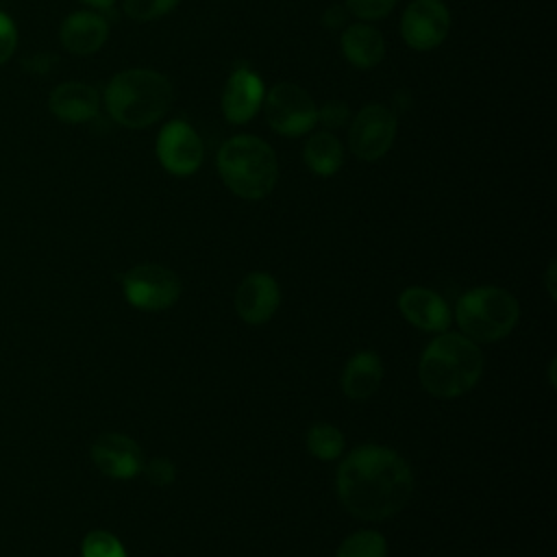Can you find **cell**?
<instances>
[{
  "instance_id": "6da1fadb",
  "label": "cell",
  "mask_w": 557,
  "mask_h": 557,
  "mask_svg": "<svg viewBox=\"0 0 557 557\" xmlns=\"http://www.w3.org/2000/svg\"><path fill=\"white\" fill-rule=\"evenodd\" d=\"M337 496L348 513L361 520H385L411 498L413 474L392 448L366 444L346 455L337 468Z\"/></svg>"
},
{
  "instance_id": "7a4b0ae2",
  "label": "cell",
  "mask_w": 557,
  "mask_h": 557,
  "mask_svg": "<svg viewBox=\"0 0 557 557\" xmlns=\"http://www.w3.org/2000/svg\"><path fill=\"white\" fill-rule=\"evenodd\" d=\"M102 98L115 124L139 131L168 115L174 102V87L170 78L157 70L131 67L117 72L107 83Z\"/></svg>"
},
{
  "instance_id": "3957f363",
  "label": "cell",
  "mask_w": 557,
  "mask_h": 557,
  "mask_svg": "<svg viewBox=\"0 0 557 557\" xmlns=\"http://www.w3.org/2000/svg\"><path fill=\"white\" fill-rule=\"evenodd\" d=\"M483 374V352L463 333H442L422 352L418 376L435 398H457L470 392Z\"/></svg>"
},
{
  "instance_id": "277c9868",
  "label": "cell",
  "mask_w": 557,
  "mask_h": 557,
  "mask_svg": "<svg viewBox=\"0 0 557 557\" xmlns=\"http://www.w3.org/2000/svg\"><path fill=\"white\" fill-rule=\"evenodd\" d=\"M215 165L222 183L244 200L265 198L278 181V159L272 146L250 133L226 139Z\"/></svg>"
},
{
  "instance_id": "5b68a950",
  "label": "cell",
  "mask_w": 557,
  "mask_h": 557,
  "mask_svg": "<svg viewBox=\"0 0 557 557\" xmlns=\"http://www.w3.org/2000/svg\"><path fill=\"white\" fill-rule=\"evenodd\" d=\"M520 318V305L503 287L483 285L466 292L455 305V320L472 342L492 344L507 337Z\"/></svg>"
},
{
  "instance_id": "8992f818",
  "label": "cell",
  "mask_w": 557,
  "mask_h": 557,
  "mask_svg": "<svg viewBox=\"0 0 557 557\" xmlns=\"http://www.w3.org/2000/svg\"><path fill=\"white\" fill-rule=\"evenodd\" d=\"M263 115L270 128L283 137H300L318 124V104L311 94L289 81L276 83L263 98Z\"/></svg>"
},
{
  "instance_id": "52a82bcc",
  "label": "cell",
  "mask_w": 557,
  "mask_h": 557,
  "mask_svg": "<svg viewBox=\"0 0 557 557\" xmlns=\"http://www.w3.org/2000/svg\"><path fill=\"white\" fill-rule=\"evenodd\" d=\"M396 133V113L381 102H370L350 117L348 148L361 161H379L389 152Z\"/></svg>"
},
{
  "instance_id": "ba28073f",
  "label": "cell",
  "mask_w": 557,
  "mask_h": 557,
  "mask_svg": "<svg viewBox=\"0 0 557 557\" xmlns=\"http://www.w3.org/2000/svg\"><path fill=\"white\" fill-rule=\"evenodd\" d=\"M126 300L141 311H163L181 296L178 276L159 263H141L122 276Z\"/></svg>"
},
{
  "instance_id": "9c48e42d",
  "label": "cell",
  "mask_w": 557,
  "mask_h": 557,
  "mask_svg": "<svg viewBox=\"0 0 557 557\" xmlns=\"http://www.w3.org/2000/svg\"><path fill=\"white\" fill-rule=\"evenodd\" d=\"M154 152L161 168L172 176H191L205 161V144L185 120H170L161 126Z\"/></svg>"
},
{
  "instance_id": "30bf717a",
  "label": "cell",
  "mask_w": 557,
  "mask_h": 557,
  "mask_svg": "<svg viewBox=\"0 0 557 557\" xmlns=\"http://www.w3.org/2000/svg\"><path fill=\"white\" fill-rule=\"evenodd\" d=\"M450 24V11L442 0H411L400 17V35L409 48L429 52L448 37Z\"/></svg>"
},
{
  "instance_id": "8fae6325",
  "label": "cell",
  "mask_w": 557,
  "mask_h": 557,
  "mask_svg": "<svg viewBox=\"0 0 557 557\" xmlns=\"http://www.w3.org/2000/svg\"><path fill=\"white\" fill-rule=\"evenodd\" d=\"M263 98H265L263 78L246 65L235 67L228 74L222 89V98H220L222 115L231 124H246L261 111Z\"/></svg>"
},
{
  "instance_id": "7c38bea8",
  "label": "cell",
  "mask_w": 557,
  "mask_h": 557,
  "mask_svg": "<svg viewBox=\"0 0 557 557\" xmlns=\"http://www.w3.org/2000/svg\"><path fill=\"white\" fill-rule=\"evenodd\" d=\"M91 461L111 479H133L144 470V453L122 433H102L91 446Z\"/></svg>"
},
{
  "instance_id": "4fadbf2b",
  "label": "cell",
  "mask_w": 557,
  "mask_h": 557,
  "mask_svg": "<svg viewBox=\"0 0 557 557\" xmlns=\"http://www.w3.org/2000/svg\"><path fill=\"white\" fill-rule=\"evenodd\" d=\"M278 305H281L278 283L265 272L248 274L237 287V294H235L237 315L252 326L265 324L276 313Z\"/></svg>"
},
{
  "instance_id": "5bb4252c",
  "label": "cell",
  "mask_w": 557,
  "mask_h": 557,
  "mask_svg": "<svg viewBox=\"0 0 557 557\" xmlns=\"http://www.w3.org/2000/svg\"><path fill=\"white\" fill-rule=\"evenodd\" d=\"M50 113L65 124H83L98 115L100 94L94 85L83 81L59 83L48 96Z\"/></svg>"
},
{
  "instance_id": "9a60e30c",
  "label": "cell",
  "mask_w": 557,
  "mask_h": 557,
  "mask_svg": "<svg viewBox=\"0 0 557 557\" xmlns=\"http://www.w3.org/2000/svg\"><path fill=\"white\" fill-rule=\"evenodd\" d=\"M398 309L405 320L426 333H440L450 326L448 302L429 287H407L398 296Z\"/></svg>"
},
{
  "instance_id": "2e32d148",
  "label": "cell",
  "mask_w": 557,
  "mask_h": 557,
  "mask_svg": "<svg viewBox=\"0 0 557 557\" xmlns=\"http://www.w3.org/2000/svg\"><path fill=\"white\" fill-rule=\"evenodd\" d=\"M109 39V22L96 11H74L59 26V41L65 52L89 57Z\"/></svg>"
},
{
  "instance_id": "e0dca14e",
  "label": "cell",
  "mask_w": 557,
  "mask_h": 557,
  "mask_svg": "<svg viewBox=\"0 0 557 557\" xmlns=\"http://www.w3.org/2000/svg\"><path fill=\"white\" fill-rule=\"evenodd\" d=\"M339 48L344 59L357 70H372L385 57V39L368 22H355L342 30Z\"/></svg>"
},
{
  "instance_id": "ac0fdd59",
  "label": "cell",
  "mask_w": 557,
  "mask_h": 557,
  "mask_svg": "<svg viewBox=\"0 0 557 557\" xmlns=\"http://www.w3.org/2000/svg\"><path fill=\"white\" fill-rule=\"evenodd\" d=\"M383 381V361L374 350L355 352L342 372V389L352 400L370 398Z\"/></svg>"
},
{
  "instance_id": "d6986e66",
  "label": "cell",
  "mask_w": 557,
  "mask_h": 557,
  "mask_svg": "<svg viewBox=\"0 0 557 557\" xmlns=\"http://www.w3.org/2000/svg\"><path fill=\"white\" fill-rule=\"evenodd\" d=\"M302 159L309 172L329 178L344 165V146L331 131H315L305 141Z\"/></svg>"
},
{
  "instance_id": "ffe728a7",
  "label": "cell",
  "mask_w": 557,
  "mask_h": 557,
  "mask_svg": "<svg viewBox=\"0 0 557 557\" xmlns=\"http://www.w3.org/2000/svg\"><path fill=\"white\" fill-rule=\"evenodd\" d=\"M307 448L320 461H333L344 450V435L337 426L320 422L313 424L307 433Z\"/></svg>"
},
{
  "instance_id": "44dd1931",
  "label": "cell",
  "mask_w": 557,
  "mask_h": 557,
  "mask_svg": "<svg viewBox=\"0 0 557 557\" xmlns=\"http://www.w3.org/2000/svg\"><path fill=\"white\" fill-rule=\"evenodd\" d=\"M335 557H387V542L379 531L363 529L348 535Z\"/></svg>"
},
{
  "instance_id": "7402d4cb",
  "label": "cell",
  "mask_w": 557,
  "mask_h": 557,
  "mask_svg": "<svg viewBox=\"0 0 557 557\" xmlns=\"http://www.w3.org/2000/svg\"><path fill=\"white\" fill-rule=\"evenodd\" d=\"M181 0H122V9L133 22H152L172 13Z\"/></svg>"
},
{
  "instance_id": "603a6c76",
  "label": "cell",
  "mask_w": 557,
  "mask_h": 557,
  "mask_svg": "<svg viewBox=\"0 0 557 557\" xmlns=\"http://www.w3.org/2000/svg\"><path fill=\"white\" fill-rule=\"evenodd\" d=\"M81 553L83 557H126L122 542L113 533L102 529H96L85 535Z\"/></svg>"
},
{
  "instance_id": "cb8c5ba5",
  "label": "cell",
  "mask_w": 557,
  "mask_h": 557,
  "mask_svg": "<svg viewBox=\"0 0 557 557\" xmlns=\"http://www.w3.org/2000/svg\"><path fill=\"white\" fill-rule=\"evenodd\" d=\"M398 0H344V7L359 22H376L392 13Z\"/></svg>"
},
{
  "instance_id": "d4e9b609",
  "label": "cell",
  "mask_w": 557,
  "mask_h": 557,
  "mask_svg": "<svg viewBox=\"0 0 557 557\" xmlns=\"http://www.w3.org/2000/svg\"><path fill=\"white\" fill-rule=\"evenodd\" d=\"M350 120V109L342 100H329L318 107V124L326 128H339Z\"/></svg>"
},
{
  "instance_id": "484cf974",
  "label": "cell",
  "mask_w": 557,
  "mask_h": 557,
  "mask_svg": "<svg viewBox=\"0 0 557 557\" xmlns=\"http://www.w3.org/2000/svg\"><path fill=\"white\" fill-rule=\"evenodd\" d=\"M141 472L148 476V481H150L152 485H159V487L170 485V483L174 481V476H176V468H174L172 461L165 459V457H154V459H150L148 463H144V470H141Z\"/></svg>"
},
{
  "instance_id": "4316f807",
  "label": "cell",
  "mask_w": 557,
  "mask_h": 557,
  "mask_svg": "<svg viewBox=\"0 0 557 557\" xmlns=\"http://www.w3.org/2000/svg\"><path fill=\"white\" fill-rule=\"evenodd\" d=\"M17 48V26L9 13L0 11V65H4Z\"/></svg>"
},
{
  "instance_id": "83f0119b",
  "label": "cell",
  "mask_w": 557,
  "mask_h": 557,
  "mask_svg": "<svg viewBox=\"0 0 557 557\" xmlns=\"http://www.w3.org/2000/svg\"><path fill=\"white\" fill-rule=\"evenodd\" d=\"M81 2L91 7V9H98V11H107V9H111L115 4V0H81Z\"/></svg>"
},
{
  "instance_id": "f1b7e54d",
  "label": "cell",
  "mask_w": 557,
  "mask_h": 557,
  "mask_svg": "<svg viewBox=\"0 0 557 557\" xmlns=\"http://www.w3.org/2000/svg\"><path fill=\"white\" fill-rule=\"evenodd\" d=\"M546 285H548V292H550V298L555 300V261H550L548 265V274H546Z\"/></svg>"
}]
</instances>
